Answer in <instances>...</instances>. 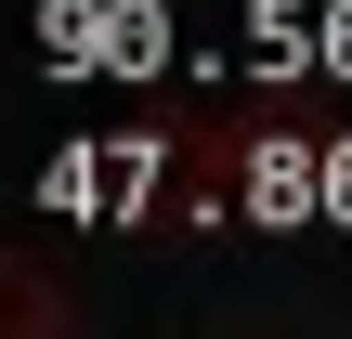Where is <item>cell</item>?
<instances>
[{
    "label": "cell",
    "mask_w": 352,
    "mask_h": 339,
    "mask_svg": "<svg viewBox=\"0 0 352 339\" xmlns=\"http://www.w3.org/2000/svg\"><path fill=\"white\" fill-rule=\"evenodd\" d=\"M300 196H314V170H300V157L274 144V157H261V209H300Z\"/></svg>",
    "instance_id": "cell-2"
},
{
    "label": "cell",
    "mask_w": 352,
    "mask_h": 339,
    "mask_svg": "<svg viewBox=\"0 0 352 339\" xmlns=\"http://www.w3.org/2000/svg\"><path fill=\"white\" fill-rule=\"evenodd\" d=\"M0 327H65V287H39V274L0 261Z\"/></svg>",
    "instance_id": "cell-1"
}]
</instances>
